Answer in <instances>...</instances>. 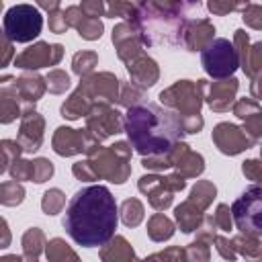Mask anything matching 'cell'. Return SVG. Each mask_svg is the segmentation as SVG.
<instances>
[{"mask_svg": "<svg viewBox=\"0 0 262 262\" xmlns=\"http://www.w3.org/2000/svg\"><path fill=\"white\" fill-rule=\"evenodd\" d=\"M119 209L113 192L102 184L80 188L68 203L63 215L66 233L84 248L106 244L117 229Z\"/></svg>", "mask_w": 262, "mask_h": 262, "instance_id": "6da1fadb", "label": "cell"}, {"mask_svg": "<svg viewBox=\"0 0 262 262\" xmlns=\"http://www.w3.org/2000/svg\"><path fill=\"white\" fill-rule=\"evenodd\" d=\"M123 131L129 137V145L143 158L170 151L184 135L176 113L145 100L127 108Z\"/></svg>", "mask_w": 262, "mask_h": 262, "instance_id": "7a4b0ae2", "label": "cell"}, {"mask_svg": "<svg viewBox=\"0 0 262 262\" xmlns=\"http://www.w3.org/2000/svg\"><path fill=\"white\" fill-rule=\"evenodd\" d=\"M201 4L184 2H141L135 6V14L129 23L135 27L141 45H180L182 27L188 10H199Z\"/></svg>", "mask_w": 262, "mask_h": 262, "instance_id": "3957f363", "label": "cell"}, {"mask_svg": "<svg viewBox=\"0 0 262 262\" xmlns=\"http://www.w3.org/2000/svg\"><path fill=\"white\" fill-rule=\"evenodd\" d=\"M131 145L129 141H115L108 147L94 149L86 160L92 166L96 178L111 180L115 184H123L131 174Z\"/></svg>", "mask_w": 262, "mask_h": 262, "instance_id": "277c9868", "label": "cell"}, {"mask_svg": "<svg viewBox=\"0 0 262 262\" xmlns=\"http://www.w3.org/2000/svg\"><path fill=\"white\" fill-rule=\"evenodd\" d=\"M205 88H207V80H196V82L178 80L170 88L160 92V100L164 108L176 113L180 119L201 115V106L205 100Z\"/></svg>", "mask_w": 262, "mask_h": 262, "instance_id": "5b68a950", "label": "cell"}, {"mask_svg": "<svg viewBox=\"0 0 262 262\" xmlns=\"http://www.w3.org/2000/svg\"><path fill=\"white\" fill-rule=\"evenodd\" d=\"M43 29V14L33 4H14L4 14V35L12 43H29L39 37Z\"/></svg>", "mask_w": 262, "mask_h": 262, "instance_id": "8992f818", "label": "cell"}, {"mask_svg": "<svg viewBox=\"0 0 262 262\" xmlns=\"http://www.w3.org/2000/svg\"><path fill=\"white\" fill-rule=\"evenodd\" d=\"M231 221L239 233L258 235L262 233V190L258 184L246 188L231 205Z\"/></svg>", "mask_w": 262, "mask_h": 262, "instance_id": "52a82bcc", "label": "cell"}, {"mask_svg": "<svg viewBox=\"0 0 262 262\" xmlns=\"http://www.w3.org/2000/svg\"><path fill=\"white\" fill-rule=\"evenodd\" d=\"M201 63L205 68V72L213 78V80H225L231 78L233 72L239 68L237 61V53L233 49V45L229 43V39H213L203 51H201Z\"/></svg>", "mask_w": 262, "mask_h": 262, "instance_id": "ba28073f", "label": "cell"}, {"mask_svg": "<svg viewBox=\"0 0 262 262\" xmlns=\"http://www.w3.org/2000/svg\"><path fill=\"white\" fill-rule=\"evenodd\" d=\"M53 151L70 158L78 154L90 156L94 149L100 147V141L88 131V129H72V127H57L53 137H51Z\"/></svg>", "mask_w": 262, "mask_h": 262, "instance_id": "9c48e42d", "label": "cell"}, {"mask_svg": "<svg viewBox=\"0 0 262 262\" xmlns=\"http://www.w3.org/2000/svg\"><path fill=\"white\" fill-rule=\"evenodd\" d=\"M78 88L92 102V106L94 104H113L119 98L121 82L111 72H92L82 78Z\"/></svg>", "mask_w": 262, "mask_h": 262, "instance_id": "30bf717a", "label": "cell"}, {"mask_svg": "<svg viewBox=\"0 0 262 262\" xmlns=\"http://www.w3.org/2000/svg\"><path fill=\"white\" fill-rule=\"evenodd\" d=\"M61 57H63V47L59 43L37 41L14 57V66L20 70H39V68L57 66Z\"/></svg>", "mask_w": 262, "mask_h": 262, "instance_id": "8fae6325", "label": "cell"}, {"mask_svg": "<svg viewBox=\"0 0 262 262\" xmlns=\"http://www.w3.org/2000/svg\"><path fill=\"white\" fill-rule=\"evenodd\" d=\"M86 129L102 141L123 131V117L111 104H94L86 115Z\"/></svg>", "mask_w": 262, "mask_h": 262, "instance_id": "7c38bea8", "label": "cell"}, {"mask_svg": "<svg viewBox=\"0 0 262 262\" xmlns=\"http://www.w3.org/2000/svg\"><path fill=\"white\" fill-rule=\"evenodd\" d=\"M211 137H213V143L219 147V151L225 154V156H237L244 149H250V147H254L258 143L242 127H237L233 123H219V125H215Z\"/></svg>", "mask_w": 262, "mask_h": 262, "instance_id": "4fadbf2b", "label": "cell"}, {"mask_svg": "<svg viewBox=\"0 0 262 262\" xmlns=\"http://www.w3.org/2000/svg\"><path fill=\"white\" fill-rule=\"evenodd\" d=\"M43 131H45V119L35 111V106H25L20 113V127L16 135L23 154H33L41 147Z\"/></svg>", "mask_w": 262, "mask_h": 262, "instance_id": "5bb4252c", "label": "cell"}, {"mask_svg": "<svg viewBox=\"0 0 262 262\" xmlns=\"http://www.w3.org/2000/svg\"><path fill=\"white\" fill-rule=\"evenodd\" d=\"M233 49L237 53V61H239V68L246 72V76L256 82L258 76H260V66H262V43H254L250 45V37L244 29H237L235 35H233Z\"/></svg>", "mask_w": 262, "mask_h": 262, "instance_id": "9a60e30c", "label": "cell"}, {"mask_svg": "<svg viewBox=\"0 0 262 262\" xmlns=\"http://www.w3.org/2000/svg\"><path fill=\"white\" fill-rule=\"evenodd\" d=\"M137 188L139 192H143L149 201V205L156 209V211H164L172 205V199H174V190L170 188V182L166 176H160V174H145L139 178L137 182Z\"/></svg>", "mask_w": 262, "mask_h": 262, "instance_id": "2e32d148", "label": "cell"}, {"mask_svg": "<svg viewBox=\"0 0 262 262\" xmlns=\"http://www.w3.org/2000/svg\"><path fill=\"white\" fill-rule=\"evenodd\" d=\"M215 39V27L209 18H186L182 27V47L188 51H203Z\"/></svg>", "mask_w": 262, "mask_h": 262, "instance_id": "e0dca14e", "label": "cell"}, {"mask_svg": "<svg viewBox=\"0 0 262 262\" xmlns=\"http://www.w3.org/2000/svg\"><path fill=\"white\" fill-rule=\"evenodd\" d=\"M239 88L237 78H225V80H215L213 84H207L205 88V100L215 113H225L233 104L235 92Z\"/></svg>", "mask_w": 262, "mask_h": 262, "instance_id": "ac0fdd59", "label": "cell"}, {"mask_svg": "<svg viewBox=\"0 0 262 262\" xmlns=\"http://www.w3.org/2000/svg\"><path fill=\"white\" fill-rule=\"evenodd\" d=\"M127 72H129V78H131V84H135L137 88L145 90L149 86H154L160 78V68L158 63L147 55V53H137L133 59H129L125 63Z\"/></svg>", "mask_w": 262, "mask_h": 262, "instance_id": "d6986e66", "label": "cell"}, {"mask_svg": "<svg viewBox=\"0 0 262 262\" xmlns=\"http://www.w3.org/2000/svg\"><path fill=\"white\" fill-rule=\"evenodd\" d=\"M113 45L117 49V55L121 61H129L133 59L137 53H141V41H139V35L135 31V27L129 23V20H123L119 23L115 29H113Z\"/></svg>", "mask_w": 262, "mask_h": 262, "instance_id": "ffe728a7", "label": "cell"}, {"mask_svg": "<svg viewBox=\"0 0 262 262\" xmlns=\"http://www.w3.org/2000/svg\"><path fill=\"white\" fill-rule=\"evenodd\" d=\"M63 14H66L68 27H74L82 39H86V41L100 39L102 31H104L100 18L86 16V14L80 10V6H68V8H63Z\"/></svg>", "mask_w": 262, "mask_h": 262, "instance_id": "44dd1931", "label": "cell"}, {"mask_svg": "<svg viewBox=\"0 0 262 262\" xmlns=\"http://www.w3.org/2000/svg\"><path fill=\"white\" fill-rule=\"evenodd\" d=\"M45 78L33 72H25L23 76L16 78V96L20 100V108L25 106H35V102L45 94Z\"/></svg>", "mask_w": 262, "mask_h": 262, "instance_id": "7402d4cb", "label": "cell"}, {"mask_svg": "<svg viewBox=\"0 0 262 262\" xmlns=\"http://www.w3.org/2000/svg\"><path fill=\"white\" fill-rule=\"evenodd\" d=\"M100 262H137L135 250L123 235H113L106 244L100 246Z\"/></svg>", "mask_w": 262, "mask_h": 262, "instance_id": "603a6c76", "label": "cell"}, {"mask_svg": "<svg viewBox=\"0 0 262 262\" xmlns=\"http://www.w3.org/2000/svg\"><path fill=\"white\" fill-rule=\"evenodd\" d=\"M174 219H176L178 227H180L184 233H192V231H196V229L203 225L205 211H201L199 207H194V205L186 199V201H182V203L174 209Z\"/></svg>", "mask_w": 262, "mask_h": 262, "instance_id": "cb8c5ba5", "label": "cell"}, {"mask_svg": "<svg viewBox=\"0 0 262 262\" xmlns=\"http://www.w3.org/2000/svg\"><path fill=\"white\" fill-rule=\"evenodd\" d=\"M188 149V145L184 141H178L170 151L162 154V156H147L141 160V166L145 170H151V172H162V170H168V168H174V164L178 162V158Z\"/></svg>", "mask_w": 262, "mask_h": 262, "instance_id": "d4e9b609", "label": "cell"}, {"mask_svg": "<svg viewBox=\"0 0 262 262\" xmlns=\"http://www.w3.org/2000/svg\"><path fill=\"white\" fill-rule=\"evenodd\" d=\"M235 254L244 256L246 262H260L262 258V246L258 235H248V233H237L235 237L229 239Z\"/></svg>", "mask_w": 262, "mask_h": 262, "instance_id": "484cf974", "label": "cell"}, {"mask_svg": "<svg viewBox=\"0 0 262 262\" xmlns=\"http://www.w3.org/2000/svg\"><path fill=\"white\" fill-rule=\"evenodd\" d=\"M45 233L39 227H31L23 235V262H39L41 252L45 250Z\"/></svg>", "mask_w": 262, "mask_h": 262, "instance_id": "4316f807", "label": "cell"}, {"mask_svg": "<svg viewBox=\"0 0 262 262\" xmlns=\"http://www.w3.org/2000/svg\"><path fill=\"white\" fill-rule=\"evenodd\" d=\"M90 108H92V102L84 96V92H82L80 88H76V90L70 94V98H66V102L61 104L59 111H61V117H63V119L76 121V119H80V117H86Z\"/></svg>", "mask_w": 262, "mask_h": 262, "instance_id": "83f0119b", "label": "cell"}, {"mask_svg": "<svg viewBox=\"0 0 262 262\" xmlns=\"http://www.w3.org/2000/svg\"><path fill=\"white\" fill-rule=\"evenodd\" d=\"M176 168V174H180L182 178H196L199 174H203L205 170V160L201 154L192 151L190 147L178 158V162L174 164Z\"/></svg>", "mask_w": 262, "mask_h": 262, "instance_id": "f1b7e54d", "label": "cell"}, {"mask_svg": "<svg viewBox=\"0 0 262 262\" xmlns=\"http://www.w3.org/2000/svg\"><path fill=\"white\" fill-rule=\"evenodd\" d=\"M174 221L168 219L164 213H154L147 219V235L151 242H166L174 235Z\"/></svg>", "mask_w": 262, "mask_h": 262, "instance_id": "f546056e", "label": "cell"}, {"mask_svg": "<svg viewBox=\"0 0 262 262\" xmlns=\"http://www.w3.org/2000/svg\"><path fill=\"white\" fill-rule=\"evenodd\" d=\"M45 256L49 262H80L78 254L61 237H53L45 244Z\"/></svg>", "mask_w": 262, "mask_h": 262, "instance_id": "4dcf8cb0", "label": "cell"}, {"mask_svg": "<svg viewBox=\"0 0 262 262\" xmlns=\"http://www.w3.org/2000/svg\"><path fill=\"white\" fill-rule=\"evenodd\" d=\"M215 196H217L215 184H213L211 180H199V182L192 186L188 201H190L194 207H199L201 211H205V209H209V205L213 203Z\"/></svg>", "mask_w": 262, "mask_h": 262, "instance_id": "1f68e13d", "label": "cell"}, {"mask_svg": "<svg viewBox=\"0 0 262 262\" xmlns=\"http://www.w3.org/2000/svg\"><path fill=\"white\" fill-rule=\"evenodd\" d=\"M25 201V186L16 180H6L0 184V205L16 207Z\"/></svg>", "mask_w": 262, "mask_h": 262, "instance_id": "d6a6232c", "label": "cell"}, {"mask_svg": "<svg viewBox=\"0 0 262 262\" xmlns=\"http://www.w3.org/2000/svg\"><path fill=\"white\" fill-rule=\"evenodd\" d=\"M143 213H145V209L139 199H127L121 205V219L127 227H137L143 221Z\"/></svg>", "mask_w": 262, "mask_h": 262, "instance_id": "836d02e7", "label": "cell"}, {"mask_svg": "<svg viewBox=\"0 0 262 262\" xmlns=\"http://www.w3.org/2000/svg\"><path fill=\"white\" fill-rule=\"evenodd\" d=\"M96 66H98V55H96V51H78V53H74V57H72V70H74V74H78L80 78L92 74Z\"/></svg>", "mask_w": 262, "mask_h": 262, "instance_id": "e575fe53", "label": "cell"}, {"mask_svg": "<svg viewBox=\"0 0 262 262\" xmlns=\"http://www.w3.org/2000/svg\"><path fill=\"white\" fill-rule=\"evenodd\" d=\"M63 207H66V194L59 188L45 190V194L41 199V209H43L45 215H57Z\"/></svg>", "mask_w": 262, "mask_h": 262, "instance_id": "d590c367", "label": "cell"}, {"mask_svg": "<svg viewBox=\"0 0 262 262\" xmlns=\"http://www.w3.org/2000/svg\"><path fill=\"white\" fill-rule=\"evenodd\" d=\"M23 154V147L18 145L16 139H2L0 141V174L8 170L10 162L14 158H20Z\"/></svg>", "mask_w": 262, "mask_h": 262, "instance_id": "8d00e7d4", "label": "cell"}, {"mask_svg": "<svg viewBox=\"0 0 262 262\" xmlns=\"http://www.w3.org/2000/svg\"><path fill=\"white\" fill-rule=\"evenodd\" d=\"M143 92H145V90L137 88L135 84L125 82V84H121V88H119V98H117V100H119V104L131 108V106L143 102Z\"/></svg>", "mask_w": 262, "mask_h": 262, "instance_id": "74e56055", "label": "cell"}, {"mask_svg": "<svg viewBox=\"0 0 262 262\" xmlns=\"http://www.w3.org/2000/svg\"><path fill=\"white\" fill-rule=\"evenodd\" d=\"M211 244L207 242H201V239H194L192 244H188L184 250V262H209V256H211Z\"/></svg>", "mask_w": 262, "mask_h": 262, "instance_id": "f35d334b", "label": "cell"}, {"mask_svg": "<svg viewBox=\"0 0 262 262\" xmlns=\"http://www.w3.org/2000/svg\"><path fill=\"white\" fill-rule=\"evenodd\" d=\"M45 86L49 92L53 94H63L68 88H70V76L63 72V70H51L47 76H45Z\"/></svg>", "mask_w": 262, "mask_h": 262, "instance_id": "ab89813d", "label": "cell"}, {"mask_svg": "<svg viewBox=\"0 0 262 262\" xmlns=\"http://www.w3.org/2000/svg\"><path fill=\"white\" fill-rule=\"evenodd\" d=\"M8 172H10V178L16 182L31 180L33 178V162L25 160V158H14L8 166Z\"/></svg>", "mask_w": 262, "mask_h": 262, "instance_id": "60d3db41", "label": "cell"}, {"mask_svg": "<svg viewBox=\"0 0 262 262\" xmlns=\"http://www.w3.org/2000/svg\"><path fill=\"white\" fill-rule=\"evenodd\" d=\"M231 111H233V115H235L237 119L246 121L248 117L260 113V102H258L256 98H237V100L231 104Z\"/></svg>", "mask_w": 262, "mask_h": 262, "instance_id": "b9f144b4", "label": "cell"}, {"mask_svg": "<svg viewBox=\"0 0 262 262\" xmlns=\"http://www.w3.org/2000/svg\"><path fill=\"white\" fill-rule=\"evenodd\" d=\"M137 262H184V250L178 248V246H170L162 252H156L143 260H137Z\"/></svg>", "mask_w": 262, "mask_h": 262, "instance_id": "7bdbcfd3", "label": "cell"}, {"mask_svg": "<svg viewBox=\"0 0 262 262\" xmlns=\"http://www.w3.org/2000/svg\"><path fill=\"white\" fill-rule=\"evenodd\" d=\"M31 162H33V178H31L33 182L41 184L53 176V164L47 158H35Z\"/></svg>", "mask_w": 262, "mask_h": 262, "instance_id": "ee69618b", "label": "cell"}, {"mask_svg": "<svg viewBox=\"0 0 262 262\" xmlns=\"http://www.w3.org/2000/svg\"><path fill=\"white\" fill-rule=\"evenodd\" d=\"M211 219H213L215 227L221 229V231H231V229H233L231 211H229V205H225V203H219V205H217V209H215V213L211 215Z\"/></svg>", "mask_w": 262, "mask_h": 262, "instance_id": "f6af8a7d", "label": "cell"}, {"mask_svg": "<svg viewBox=\"0 0 262 262\" xmlns=\"http://www.w3.org/2000/svg\"><path fill=\"white\" fill-rule=\"evenodd\" d=\"M135 6L137 4H131V2H108L106 4V10H104V16H123L125 20H129L133 14H135Z\"/></svg>", "mask_w": 262, "mask_h": 262, "instance_id": "bcb514c9", "label": "cell"}, {"mask_svg": "<svg viewBox=\"0 0 262 262\" xmlns=\"http://www.w3.org/2000/svg\"><path fill=\"white\" fill-rule=\"evenodd\" d=\"M244 23L248 27H252L254 31H260L262 29V6L260 4H246L244 8Z\"/></svg>", "mask_w": 262, "mask_h": 262, "instance_id": "7dc6e473", "label": "cell"}, {"mask_svg": "<svg viewBox=\"0 0 262 262\" xmlns=\"http://www.w3.org/2000/svg\"><path fill=\"white\" fill-rule=\"evenodd\" d=\"M213 244H215V248H217V252H219V256H221L223 260H229V262H233V260L237 258V254H235V250H233L231 242H229L225 235H219V233H215V237H213Z\"/></svg>", "mask_w": 262, "mask_h": 262, "instance_id": "c3c4849f", "label": "cell"}, {"mask_svg": "<svg viewBox=\"0 0 262 262\" xmlns=\"http://www.w3.org/2000/svg\"><path fill=\"white\" fill-rule=\"evenodd\" d=\"M68 29H70V27H68V23H66L63 8L59 6V8L51 10V12H49V31L55 33V35H61V33H66Z\"/></svg>", "mask_w": 262, "mask_h": 262, "instance_id": "681fc988", "label": "cell"}, {"mask_svg": "<svg viewBox=\"0 0 262 262\" xmlns=\"http://www.w3.org/2000/svg\"><path fill=\"white\" fill-rule=\"evenodd\" d=\"M72 174L78 178V180H84V182H90V180H98L92 166L88 164V160H82V162H76L72 166Z\"/></svg>", "mask_w": 262, "mask_h": 262, "instance_id": "f907efd6", "label": "cell"}, {"mask_svg": "<svg viewBox=\"0 0 262 262\" xmlns=\"http://www.w3.org/2000/svg\"><path fill=\"white\" fill-rule=\"evenodd\" d=\"M12 59H14L12 41H8V37L4 35V31H0V68H6Z\"/></svg>", "mask_w": 262, "mask_h": 262, "instance_id": "816d5d0a", "label": "cell"}, {"mask_svg": "<svg viewBox=\"0 0 262 262\" xmlns=\"http://www.w3.org/2000/svg\"><path fill=\"white\" fill-rule=\"evenodd\" d=\"M80 10H82L86 16L98 18V16H104L106 4H104V2H100V0H84V2L80 4Z\"/></svg>", "mask_w": 262, "mask_h": 262, "instance_id": "f5cc1de1", "label": "cell"}, {"mask_svg": "<svg viewBox=\"0 0 262 262\" xmlns=\"http://www.w3.org/2000/svg\"><path fill=\"white\" fill-rule=\"evenodd\" d=\"M252 139H260V135H262V115L260 113H256V115H252V117H248L246 119V125L242 127Z\"/></svg>", "mask_w": 262, "mask_h": 262, "instance_id": "db71d44e", "label": "cell"}, {"mask_svg": "<svg viewBox=\"0 0 262 262\" xmlns=\"http://www.w3.org/2000/svg\"><path fill=\"white\" fill-rule=\"evenodd\" d=\"M246 4H233V2H219V0H211L209 4H207V8L213 12V14H219V16H223V14H229V12H233V10H242Z\"/></svg>", "mask_w": 262, "mask_h": 262, "instance_id": "11a10c76", "label": "cell"}, {"mask_svg": "<svg viewBox=\"0 0 262 262\" xmlns=\"http://www.w3.org/2000/svg\"><path fill=\"white\" fill-rule=\"evenodd\" d=\"M242 172H244V176L248 178V180H252L254 184L260 180V176H262V164L258 162V160H246L244 164H242Z\"/></svg>", "mask_w": 262, "mask_h": 262, "instance_id": "9f6ffc18", "label": "cell"}, {"mask_svg": "<svg viewBox=\"0 0 262 262\" xmlns=\"http://www.w3.org/2000/svg\"><path fill=\"white\" fill-rule=\"evenodd\" d=\"M180 119V117H178ZM205 121L201 115H192V117H182L180 119V127H182V133H199L203 129Z\"/></svg>", "mask_w": 262, "mask_h": 262, "instance_id": "6f0895ef", "label": "cell"}, {"mask_svg": "<svg viewBox=\"0 0 262 262\" xmlns=\"http://www.w3.org/2000/svg\"><path fill=\"white\" fill-rule=\"evenodd\" d=\"M12 242V235H10V229H8V223L4 217H0V250L2 248H8Z\"/></svg>", "mask_w": 262, "mask_h": 262, "instance_id": "680465c9", "label": "cell"}, {"mask_svg": "<svg viewBox=\"0 0 262 262\" xmlns=\"http://www.w3.org/2000/svg\"><path fill=\"white\" fill-rule=\"evenodd\" d=\"M59 6H61V4H59L57 0H51V2H45V0H43V2H39V8H45V10H49V12L55 10V8H59Z\"/></svg>", "mask_w": 262, "mask_h": 262, "instance_id": "91938a15", "label": "cell"}, {"mask_svg": "<svg viewBox=\"0 0 262 262\" xmlns=\"http://www.w3.org/2000/svg\"><path fill=\"white\" fill-rule=\"evenodd\" d=\"M0 262H23V256H16V254H6V256H0Z\"/></svg>", "mask_w": 262, "mask_h": 262, "instance_id": "94428289", "label": "cell"}]
</instances>
